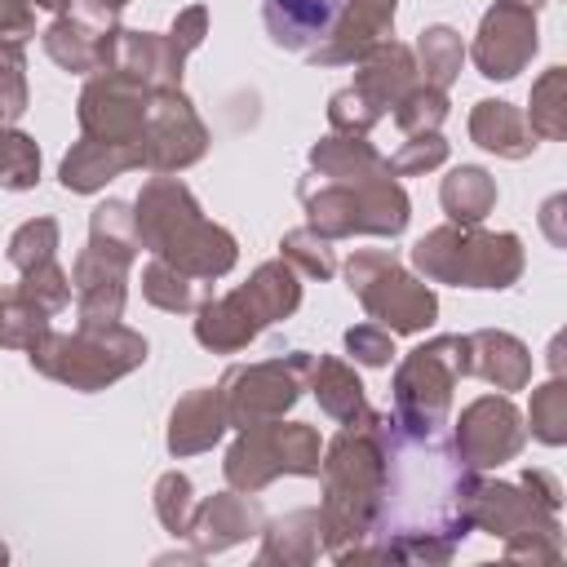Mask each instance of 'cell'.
Listing matches in <instances>:
<instances>
[{"mask_svg":"<svg viewBox=\"0 0 567 567\" xmlns=\"http://www.w3.org/2000/svg\"><path fill=\"white\" fill-rule=\"evenodd\" d=\"M155 514L173 536L190 532V478L186 474H164L155 487Z\"/></svg>","mask_w":567,"mask_h":567,"instance_id":"8d00e7d4","label":"cell"},{"mask_svg":"<svg viewBox=\"0 0 567 567\" xmlns=\"http://www.w3.org/2000/svg\"><path fill=\"white\" fill-rule=\"evenodd\" d=\"M0 111H4V120H18L27 111V80H22L18 44H0Z\"/></svg>","mask_w":567,"mask_h":567,"instance_id":"74e56055","label":"cell"},{"mask_svg":"<svg viewBox=\"0 0 567 567\" xmlns=\"http://www.w3.org/2000/svg\"><path fill=\"white\" fill-rule=\"evenodd\" d=\"M133 226L142 248H151L190 279H217L235 266V239L221 226L204 221L190 190L173 177H155L142 186Z\"/></svg>","mask_w":567,"mask_h":567,"instance_id":"7a4b0ae2","label":"cell"},{"mask_svg":"<svg viewBox=\"0 0 567 567\" xmlns=\"http://www.w3.org/2000/svg\"><path fill=\"white\" fill-rule=\"evenodd\" d=\"M323 549V518L319 509H297L279 523H270L266 545H261V563H310Z\"/></svg>","mask_w":567,"mask_h":567,"instance_id":"d4e9b609","label":"cell"},{"mask_svg":"<svg viewBox=\"0 0 567 567\" xmlns=\"http://www.w3.org/2000/svg\"><path fill=\"white\" fill-rule=\"evenodd\" d=\"M518 4H527V9H536V4H545V0H518Z\"/></svg>","mask_w":567,"mask_h":567,"instance_id":"7dc6e473","label":"cell"},{"mask_svg":"<svg viewBox=\"0 0 567 567\" xmlns=\"http://www.w3.org/2000/svg\"><path fill=\"white\" fill-rule=\"evenodd\" d=\"M412 49L394 44V40H381L377 49H368L359 58V75L350 89L332 93V106H328V120L337 133H368L390 106H399V97L412 89Z\"/></svg>","mask_w":567,"mask_h":567,"instance_id":"ba28073f","label":"cell"},{"mask_svg":"<svg viewBox=\"0 0 567 567\" xmlns=\"http://www.w3.org/2000/svg\"><path fill=\"white\" fill-rule=\"evenodd\" d=\"M18 297H22L27 306L53 315V310H62V306L71 301V284H66V275H62L53 261H40V266L22 270V288H18Z\"/></svg>","mask_w":567,"mask_h":567,"instance_id":"836d02e7","label":"cell"},{"mask_svg":"<svg viewBox=\"0 0 567 567\" xmlns=\"http://www.w3.org/2000/svg\"><path fill=\"white\" fill-rule=\"evenodd\" d=\"M523 421L509 399L483 394L474 399L456 421V456L465 470H492L501 461H514L523 452Z\"/></svg>","mask_w":567,"mask_h":567,"instance_id":"4fadbf2b","label":"cell"},{"mask_svg":"<svg viewBox=\"0 0 567 567\" xmlns=\"http://www.w3.org/2000/svg\"><path fill=\"white\" fill-rule=\"evenodd\" d=\"M385 430H390V416L368 412L359 425H346L332 439L328 461H319L328 483L319 518H323V545L332 554L377 532V518L385 509V478H390Z\"/></svg>","mask_w":567,"mask_h":567,"instance_id":"6da1fadb","label":"cell"},{"mask_svg":"<svg viewBox=\"0 0 567 567\" xmlns=\"http://www.w3.org/2000/svg\"><path fill=\"white\" fill-rule=\"evenodd\" d=\"M346 0H266L270 40L292 53H315L341 22Z\"/></svg>","mask_w":567,"mask_h":567,"instance_id":"e0dca14e","label":"cell"},{"mask_svg":"<svg viewBox=\"0 0 567 567\" xmlns=\"http://www.w3.org/2000/svg\"><path fill=\"white\" fill-rule=\"evenodd\" d=\"M346 275H350V288L359 292V301L368 306V315L394 332H421L439 315L434 292L425 284H416L412 275H403L394 266V257H385V252H354Z\"/></svg>","mask_w":567,"mask_h":567,"instance_id":"9c48e42d","label":"cell"},{"mask_svg":"<svg viewBox=\"0 0 567 567\" xmlns=\"http://www.w3.org/2000/svg\"><path fill=\"white\" fill-rule=\"evenodd\" d=\"M53 248H58V221L53 217H35L9 239V261L18 270H31L40 261H53Z\"/></svg>","mask_w":567,"mask_h":567,"instance_id":"d590c367","label":"cell"},{"mask_svg":"<svg viewBox=\"0 0 567 567\" xmlns=\"http://www.w3.org/2000/svg\"><path fill=\"white\" fill-rule=\"evenodd\" d=\"M27 4H35V9H53V13H62L71 0H27Z\"/></svg>","mask_w":567,"mask_h":567,"instance_id":"f6af8a7d","label":"cell"},{"mask_svg":"<svg viewBox=\"0 0 567 567\" xmlns=\"http://www.w3.org/2000/svg\"><path fill=\"white\" fill-rule=\"evenodd\" d=\"M523 487L540 501V505H549V509H558V501H563V492H558V478H549L545 470H527L523 474Z\"/></svg>","mask_w":567,"mask_h":567,"instance_id":"7bdbcfd3","label":"cell"},{"mask_svg":"<svg viewBox=\"0 0 567 567\" xmlns=\"http://www.w3.org/2000/svg\"><path fill=\"white\" fill-rule=\"evenodd\" d=\"M279 474H319V434L310 425L261 421L226 452V478L239 492H257Z\"/></svg>","mask_w":567,"mask_h":567,"instance_id":"52a82bcc","label":"cell"},{"mask_svg":"<svg viewBox=\"0 0 567 567\" xmlns=\"http://www.w3.org/2000/svg\"><path fill=\"white\" fill-rule=\"evenodd\" d=\"M563 111H567V71L549 66L532 89V133L536 137H563V128H567Z\"/></svg>","mask_w":567,"mask_h":567,"instance_id":"f546056e","label":"cell"},{"mask_svg":"<svg viewBox=\"0 0 567 567\" xmlns=\"http://www.w3.org/2000/svg\"><path fill=\"white\" fill-rule=\"evenodd\" d=\"M496 204V182L483 168H452V177H443V208L456 226H478Z\"/></svg>","mask_w":567,"mask_h":567,"instance_id":"4316f807","label":"cell"},{"mask_svg":"<svg viewBox=\"0 0 567 567\" xmlns=\"http://www.w3.org/2000/svg\"><path fill=\"white\" fill-rule=\"evenodd\" d=\"M142 292L159 306V310H195L199 306V279H190V275H182L177 266H168L164 257H155L151 266H146V275H142Z\"/></svg>","mask_w":567,"mask_h":567,"instance_id":"f1b7e54d","label":"cell"},{"mask_svg":"<svg viewBox=\"0 0 567 567\" xmlns=\"http://www.w3.org/2000/svg\"><path fill=\"white\" fill-rule=\"evenodd\" d=\"M310 377H315V394H319V408L328 416H337L341 425H359L368 416V403H363V385L359 377L337 363V359H310Z\"/></svg>","mask_w":567,"mask_h":567,"instance_id":"484cf974","label":"cell"},{"mask_svg":"<svg viewBox=\"0 0 567 567\" xmlns=\"http://www.w3.org/2000/svg\"><path fill=\"white\" fill-rule=\"evenodd\" d=\"M536 53V13L518 0H496L478 27L474 62L487 80H514Z\"/></svg>","mask_w":567,"mask_h":567,"instance_id":"5bb4252c","label":"cell"},{"mask_svg":"<svg viewBox=\"0 0 567 567\" xmlns=\"http://www.w3.org/2000/svg\"><path fill=\"white\" fill-rule=\"evenodd\" d=\"M204 142H208V133L195 120L190 102L177 89H155L151 111H146V128H142V164L155 173L186 168L204 155Z\"/></svg>","mask_w":567,"mask_h":567,"instance_id":"7c38bea8","label":"cell"},{"mask_svg":"<svg viewBox=\"0 0 567 567\" xmlns=\"http://www.w3.org/2000/svg\"><path fill=\"white\" fill-rule=\"evenodd\" d=\"M124 4H128V0H84V9H89L93 18H102V22H111V18H115Z\"/></svg>","mask_w":567,"mask_h":567,"instance_id":"ee69618b","label":"cell"},{"mask_svg":"<svg viewBox=\"0 0 567 567\" xmlns=\"http://www.w3.org/2000/svg\"><path fill=\"white\" fill-rule=\"evenodd\" d=\"M416 53H421V71H425V84L430 89H447L461 71V35L452 27H425L421 40H416Z\"/></svg>","mask_w":567,"mask_h":567,"instance_id":"83f0119b","label":"cell"},{"mask_svg":"<svg viewBox=\"0 0 567 567\" xmlns=\"http://www.w3.org/2000/svg\"><path fill=\"white\" fill-rule=\"evenodd\" d=\"M301 199L319 235H399L408 226V195L394 186V173L381 177H306Z\"/></svg>","mask_w":567,"mask_h":567,"instance_id":"3957f363","label":"cell"},{"mask_svg":"<svg viewBox=\"0 0 567 567\" xmlns=\"http://www.w3.org/2000/svg\"><path fill=\"white\" fill-rule=\"evenodd\" d=\"M279 248H284V261L301 266V270L315 275V279H328V275L337 270L332 248H328V235H319L315 226H306V230H288Z\"/></svg>","mask_w":567,"mask_h":567,"instance_id":"e575fe53","label":"cell"},{"mask_svg":"<svg viewBox=\"0 0 567 567\" xmlns=\"http://www.w3.org/2000/svg\"><path fill=\"white\" fill-rule=\"evenodd\" d=\"M443 159H447V142L439 133H416V142H408L390 159V173H425V168H434Z\"/></svg>","mask_w":567,"mask_h":567,"instance_id":"f35d334b","label":"cell"},{"mask_svg":"<svg viewBox=\"0 0 567 567\" xmlns=\"http://www.w3.org/2000/svg\"><path fill=\"white\" fill-rule=\"evenodd\" d=\"M257 527H261V509H257L248 496L221 492V496H213V501H204V505L195 509L186 536H195L199 558H204V554H217V549H226V545L248 540Z\"/></svg>","mask_w":567,"mask_h":567,"instance_id":"ac0fdd59","label":"cell"},{"mask_svg":"<svg viewBox=\"0 0 567 567\" xmlns=\"http://www.w3.org/2000/svg\"><path fill=\"white\" fill-rule=\"evenodd\" d=\"M142 168V146H120V142H75L71 155L62 159V186L66 190H97L106 177Z\"/></svg>","mask_w":567,"mask_h":567,"instance_id":"603a6c76","label":"cell"},{"mask_svg":"<svg viewBox=\"0 0 567 567\" xmlns=\"http://www.w3.org/2000/svg\"><path fill=\"white\" fill-rule=\"evenodd\" d=\"M443 115H447V97H443V89H430V84L408 89L394 106V120L403 133H434L443 124Z\"/></svg>","mask_w":567,"mask_h":567,"instance_id":"d6a6232c","label":"cell"},{"mask_svg":"<svg viewBox=\"0 0 567 567\" xmlns=\"http://www.w3.org/2000/svg\"><path fill=\"white\" fill-rule=\"evenodd\" d=\"M465 377V337H439L412 350L394 377V425L412 439H434L447 416L452 385Z\"/></svg>","mask_w":567,"mask_h":567,"instance_id":"8992f818","label":"cell"},{"mask_svg":"<svg viewBox=\"0 0 567 567\" xmlns=\"http://www.w3.org/2000/svg\"><path fill=\"white\" fill-rule=\"evenodd\" d=\"M465 372L492 381L496 390H523L532 377V354L509 332H474L465 337Z\"/></svg>","mask_w":567,"mask_h":567,"instance_id":"d6986e66","label":"cell"},{"mask_svg":"<svg viewBox=\"0 0 567 567\" xmlns=\"http://www.w3.org/2000/svg\"><path fill=\"white\" fill-rule=\"evenodd\" d=\"M35 31L31 4L27 0H0V44H18Z\"/></svg>","mask_w":567,"mask_h":567,"instance_id":"b9f144b4","label":"cell"},{"mask_svg":"<svg viewBox=\"0 0 567 567\" xmlns=\"http://www.w3.org/2000/svg\"><path fill=\"white\" fill-rule=\"evenodd\" d=\"M235 301H239V310L252 319V328L261 332L266 323H275V319H284V315H292L297 310V301H301V284H297V275L288 270V261H266L239 292H230Z\"/></svg>","mask_w":567,"mask_h":567,"instance_id":"ffe728a7","label":"cell"},{"mask_svg":"<svg viewBox=\"0 0 567 567\" xmlns=\"http://www.w3.org/2000/svg\"><path fill=\"white\" fill-rule=\"evenodd\" d=\"M394 4H399V0H346L341 22L332 27V35H328L315 53H306V58L319 62V66H337V62L363 58L368 49H377V44L390 35Z\"/></svg>","mask_w":567,"mask_h":567,"instance_id":"9a60e30c","label":"cell"},{"mask_svg":"<svg viewBox=\"0 0 567 567\" xmlns=\"http://www.w3.org/2000/svg\"><path fill=\"white\" fill-rule=\"evenodd\" d=\"M204 27H208V13H204V4H190V9H182V13H177V22H173V31H168V44H173V53H177V58H186L190 49H199V40H204Z\"/></svg>","mask_w":567,"mask_h":567,"instance_id":"60d3db41","label":"cell"},{"mask_svg":"<svg viewBox=\"0 0 567 567\" xmlns=\"http://www.w3.org/2000/svg\"><path fill=\"white\" fill-rule=\"evenodd\" d=\"M532 434L549 447L567 443V385L558 377L532 394Z\"/></svg>","mask_w":567,"mask_h":567,"instance_id":"1f68e13d","label":"cell"},{"mask_svg":"<svg viewBox=\"0 0 567 567\" xmlns=\"http://www.w3.org/2000/svg\"><path fill=\"white\" fill-rule=\"evenodd\" d=\"M142 359H146V341L120 323H80L75 337L44 332L31 346V363L44 377L66 381L75 390H102L106 381L133 372Z\"/></svg>","mask_w":567,"mask_h":567,"instance_id":"5b68a950","label":"cell"},{"mask_svg":"<svg viewBox=\"0 0 567 567\" xmlns=\"http://www.w3.org/2000/svg\"><path fill=\"white\" fill-rule=\"evenodd\" d=\"M346 350H350L359 363H368V368H381V363H390V354H394L390 337H385L381 328H372V323L350 328V332H346Z\"/></svg>","mask_w":567,"mask_h":567,"instance_id":"ab89813d","label":"cell"},{"mask_svg":"<svg viewBox=\"0 0 567 567\" xmlns=\"http://www.w3.org/2000/svg\"><path fill=\"white\" fill-rule=\"evenodd\" d=\"M4 554H9V549H4V545H0V563H4Z\"/></svg>","mask_w":567,"mask_h":567,"instance_id":"c3c4849f","label":"cell"},{"mask_svg":"<svg viewBox=\"0 0 567 567\" xmlns=\"http://www.w3.org/2000/svg\"><path fill=\"white\" fill-rule=\"evenodd\" d=\"M412 261L434 284H465V288H509L523 275L518 235H487L478 226H439L416 248Z\"/></svg>","mask_w":567,"mask_h":567,"instance_id":"277c9868","label":"cell"},{"mask_svg":"<svg viewBox=\"0 0 567 567\" xmlns=\"http://www.w3.org/2000/svg\"><path fill=\"white\" fill-rule=\"evenodd\" d=\"M226 430V408H221V390H195L173 408V425H168V452L173 456H190L204 452L221 439Z\"/></svg>","mask_w":567,"mask_h":567,"instance_id":"7402d4cb","label":"cell"},{"mask_svg":"<svg viewBox=\"0 0 567 567\" xmlns=\"http://www.w3.org/2000/svg\"><path fill=\"white\" fill-rule=\"evenodd\" d=\"M124 257H111L102 248H84L75 257V297H80V323H115L124 310Z\"/></svg>","mask_w":567,"mask_h":567,"instance_id":"2e32d148","label":"cell"},{"mask_svg":"<svg viewBox=\"0 0 567 567\" xmlns=\"http://www.w3.org/2000/svg\"><path fill=\"white\" fill-rule=\"evenodd\" d=\"M310 368V354H288V359H270V363H252V368H230L221 377V408H226V425H261L275 421L292 408L297 390H301V372Z\"/></svg>","mask_w":567,"mask_h":567,"instance_id":"30bf717a","label":"cell"},{"mask_svg":"<svg viewBox=\"0 0 567 567\" xmlns=\"http://www.w3.org/2000/svg\"><path fill=\"white\" fill-rule=\"evenodd\" d=\"M4 310H9V297H0V328H4Z\"/></svg>","mask_w":567,"mask_h":567,"instance_id":"bcb514c9","label":"cell"},{"mask_svg":"<svg viewBox=\"0 0 567 567\" xmlns=\"http://www.w3.org/2000/svg\"><path fill=\"white\" fill-rule=\"evenodd\" d=\"M35 177H40V151H35V142L27 133L0 124V186L27 190V186H35Z\"/></svg>","mask_w":567,"mask_h":567,"instance_id":"4dcf8cb0","label":"cell"},{"mask_svg":"<svg viewBox=\"0 0 567 567\" xmlns=\"http://www.w3.org/2000/svg\"><path fill=\"white\" fill-rule=\"evenodd\" d=\"M151 93L137 75L111 66L97 71L89 80V89L80 93V128L93 142H120V146H142V128H146V111H151Z\"/></svg>","mask_w":567,"mask_h":567,"instance_id":"8fae6325","label":"cell"},{"mask_svg":"<svg viewBox=\"0 0 567 567\" xmlns=\"http://www.w3.org/2000/svg\"><path fill=\"white\" fill-rule=\"evenodd\" d=\"M470 137H474L483 151H496V155H505V159H523V155H532V146H536L532 124H527L509 102H478L474 115H470Z\"/></svg>","mask_w":567,"mask_h":567,"instance_id":"cb8c5ba5","label":"cell"},{"mask_svg":"<svg viewBox=\"0 0 567 567\" xmlns=\"http://www.w3.org/2000/svg\"><path fill=\"white\" fill-rule=\"evenodd\" d=\"M44 49L58 66L84 75V71H106L111 66V53H115V27L106 31H89L84 22L75 18H58L49 31H44Z\"/></svg>","mask_w":567,"mask_h":567,"instance_id":"44dd1931","label":"cell"}]
</instances>
